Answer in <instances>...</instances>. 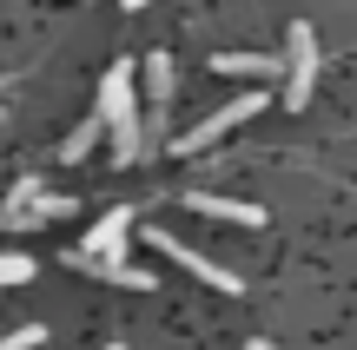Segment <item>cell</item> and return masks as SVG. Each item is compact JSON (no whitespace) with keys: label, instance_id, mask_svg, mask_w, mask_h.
Instances as JSON below:
<instances>
[{"label":"cell","instance_id":"5bb4252c","mask_svg":"<svg viewBox=\"0 0 357 350\" xmlns=\"http://www.w3.org/2000/svg\"><path fill=\"white\" fill-rule=\"evenodd\" d=\"M47 337H53L47 324H20V331H13V337H0V350H40Z\"/></svg>","mask_w":357,"mask_h":350},{"label":"cell","instance_id":"9c48e42d","mask_svg":"<svg viewBox=\"0 0 357 350\" xmlns=\"http://www.w3.org/2000/svg\"><path fill=\"white\" fill-rule=\"evenodd\" d=\"M66 212H73V198H66V192H40L33 205L13 218V232H33V225H47V218H66Z\"/></svg>","mask_w":357,"mask_h":350},{"label":"cell","instance_id":"8fae6325","mask_svg":"<svg viewBox=\"0 0 357 350\" xmlns=\"http://www.w3.org/2000/svg\"><path fill=\"white\" fill-rule=\"evenodd\" d=\"M40 192H47V179H13V192H7V205H0V225H7V232H13V218H20V212L33 205Z\"/></svg>","mask_w":357,"mask_h":350},{"label":"cell","instance_id":"3957f363","mask_svg":"<svg viewBox=\"0 0 357 350\" xmlns=\"http://www.w3.org/2000/svg\"><path fill=\"white\" fill-rule=\"evenodd\" d=\"M139 238H146V245H153V251H166L172 264H185V271L199 278V285L225 291V298H238V291H245V278L231 271V264H218V258H205V251H192L185 238H172V232H139Z\"/></svg>","mask_w":357,"mask_h":350},{"label":"cell","instance_id":"e0dca14e","mask_svg":"<svg viewBox=\"0 0 357 350\" xmlns=\"http://www.w3.org/2000/svg\"><path fill=\"white\" fill-rule=\"evenodd\" d=\"M106 350H126V344H106Z\"/></svg>","mask_w":357,"mask_h":350},{"label":"cell","instance_id":"2e32d148","mask_svg":"<svg viewBox=\"0 0 357 350\" xmlns=\"http://www.w3.org/2000/svg\"><path fill=\"white\" fill-rule=\"evenodd\" d=\"M245 350H278V344H265V337H252V344H245Z\"/></svg>","mask_w":357,"mask_h":350},{"label":"cell","instance_id":"52a82bcc","mask_svg":"<svg viewBox=\"0 0 357 350\" xmlns=\"http://www.w3.org/2000/svg\"><path fill=\"white\" fill-rule=\"evenodd\" d=\"M185 205L199 218H225V225H258L265 232V205H245V198H218V192H185Z\"/></svg>","mask_w":357,"mask_h":350},{"label":"cell","instance_id":"ba28073f","mask_svg":"<svg viewBox=\"0 0 357 350\" xmlns=\"http://www.w3.org/2000/svg\"><path fill=\"white\" fill-rule=\"evenodd\" d=\"M212 73H225V79H258V86H265L271 73H284V60H271V53H212Z\"/></svg>","mask_w":357,"mask_h":350},{"label":"cell","instance_id":"6da1fadb","mask_svg":"<svg viewBox=\"0 0 357 350\" xmlns=\"http://www.w3.org/2000/svg\"><path fill=\"white\" fill-rule=\"evenodd\" d=\"M132 73L139 66H106V79H100V106L93 113L106 119V139H113V159L119 166H132V159L146 152V139H139V106H132Z\"/></svg>","mask_w":357,"mask_h":350},{"label":"cell","instance_id":"7c38bea8","mask_svg":"<svg viewBox=\"0 0 357 350\" xmlns=\"http://www.w3.org/2000/svg\"><path fill=\"white\" fill-rule=\"evenodd\" d=\"M26 278H33V258H26V251H0V291L26 285Z\"/></svg>","mask_w":357,"mask_h":350},{"label":"cell","instance_id":"277c9868","mask_svg":"<svg viewBox=\"0 0 357 350\" xmlns=\"http://www.w3.org/2000/svg\"><path fill=\"white\" fill-rule=\"evenodd\" d=\"M139 73H146V119H139V139L146 145H166V106H172V53L166 47H153L139 60Z\"/></svg>","mask_w":357,"mask_h":350},{"label":"cell","instance_id":"5b68a950","mask_svg":"<svg viewBox=\"0 0 357 350\" xmlns=\"http://www.w3.org/2000/svg\"><path fill=\"white\" fill-rule=\"evenodd\" d=\"M311 86H318V40H311V20H291V40H284V106H311Z\"/></svg>","mask_w":357,"mask_h":350},{"label":"cell","instance_id":"4fadbf2b","mask_svg":"<svg viewBox=\"0 0 357 350\" xmlns=\"http://www.w3.org/2000/svg\"><path fill=\"white\" fill-rule=\"evenodd\" d=\"M106 285H119V291H153L159 278H153V271H139V264H119V271H106Z\"/></svg>","mask_w":357,"mask_h":350},{"label":"cell","instance_id":"8992f818","mask_svg":"<svg viewBox=\"0 0 357 350\" xmlns=\"http://www.w3.org/2000/svg\"><path fill=\"white\" fill-rule=\"evenodd\" d=\"M258 106H265V86H258V93H238V100H225L218 113H205L199 126H185V132H178V139H172V152H205V145H212V139H225L231 126H245Z\"/></svg>","mask_w":357,"mask_h":350},{"label":"cell","instance_id":"7a4b0ae2","mask_svg":"<svg viewBox=\"0 0 357 350\" xmlns=\"http://www.w3.org/2000/svg\"><path fill=\"white\" fill-rule=\"evenodd\" d=\"M126 245H132V205H113V212L86 232V245L73 251V264L106 278V271H119V264H126Z\"/></svg>","mask_w":357,"mask_h":350},{"label":"cell","instance_id":"30bf717a","mask_svg":"<svg viewBox=\"0 0 357 350\" xmlns=\"http://www.w3.org/2000/svg\"><path fill=\"white\" fill-rule=\"evenodd\" d=\"M100 132H106V119H100V113H86L73 132H66V145H60V152H66V159H86L93 145H100Z\"/></svg>","mask_w":357,"mask_h":350},{"label":"cell","instance_id":"9a60e30c","mask_svg":"<svg viewBox=\"0 0 357 350\" xmlns=\"http://www.w3.org/2000/svg\"><path fill=\"white\" fill-rule=\"evenodd\" d=\"M119 7H126V13H139V7H153V0H119Z\"/></svg>","mask_w":357,"mask_h":350}]
</instances>
